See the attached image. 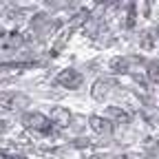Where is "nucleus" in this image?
I'll return each instance as SVG.
<instances>
[{
  "mask_svg": "<svg viewBox=\"0 0 159 159\" xmlns=\"http://www.w3.org/2000/svg\"><path fill=\"white\" fill-rule=\"evenodd\" d=\"M22 124L29 126V128H33V130L44 133V135H49L53 130V122L49 117H44L42 113H25L22 115Z\"/></svg>",
  "mask_w": 159,
  "mask_h": 159,
  "instance_id": "f03ea898",
  "label": "nucleus"
},
{
  "mask_svg": "<svg viewBox=\"0 0 159 159\" xmlns=\"http://www.w3.org/2000/svg\"><path fill=\"white\" fill-rule=\"evenodd\" d=\"M29 104V97L18 91H2L0 93V108L2 111H20Z\"/></svg>",
  "mask_w": 159,
  "mask_h": 159,
  "instance_id": "f257e3e1",
  "label": "nucleus"
},
{
  "mask_svg": "<svg viewBox=\"0 0 159 159\" xmlns=\"http://www.w3.org/2000/svg\"><path fill=\"white\" fill-rule=\"evenodd\" d=\"M106 119H115V122H128V113H126L124 108L108 106V108H106Z\"/></svg>",
  "mask_w": 159,
  "mask_h": 159,
  "instance_id": "0eeeda50",
  "label": "nucleus"
},
{
  "mask_svg": "<svg viewBox=\"0 0 159 159\" xmlns=\"http://www.w3.org/2000/svg\"><path fill=\"white\" fill-rule=\"evenodd\" d=\"M89 126H91L97 135H111V130H113L111 122H108L106 117H99V115H91V117H89Z\"/></svg>",
  "mask_w": 159,
  "mask_h": 159,
  "instance_id": "20e7f679",
  "label": "nucleus"
},
{
  "mask_svg": "<svg viewBox=\"0 0 159 159\" xmlns=\"http://www.w3.org/2000/svg\"><path fill=\"white\" fill-rule=\"evenodd\" d=\"M111 71L113 73H128V60L126 57H115L111 62Z\"/></svg>",
  "mask_w": 159,
  "mask_h": 159,
  "instance_id": "6e6552de",
  "label": "nucleus"
},
{
  "mask_svg": "<svg viewBox=\"0 0 159 159\" xmlns=\"http://www.w3.org/2000/svg\"><path fill=\"white\" fill-rule=\"evenodd\" d=\"M113 80L111 77H99L97 82L93 84V89H91V95L95 97V99H102V97H106V93L113 89Z\"/></svg>",
  "mask_w": 159,
  "mask_h": 159,
  "instance_id": "39448f33",
  "label": "nucleus"
},
{
  "mask_svg": "<svg viewBox=\"0 0 159 159\" xmlns=\"http://www.w3.org/2000/svg\"><path fill=\"white\" fill-rule=\"evenodd\" d=\"M82 75H80L75 69H64L62 73L57 75V84L60 86H64V89H69V91H75V89H80L82 86Z\"/></svg>",
  "mask_w": 159,
  "mask_h": 159,
  "instance_id": "7ed1b4c3",
  "label": "nucleus"
},
{
  "mask_svg": "<svg viewBox=\"0 0 159 159\" xmlns=\"http://www.w3.org/2000/svg\"><path fill=\"white\" fill-rule=\"evenodd\" d=\"M148 80L150 82H159V62H150L148 64Z\"/></svg>",
  "mask_w": 159,
  "mask_h": 159,
  "instance_id": "1a4fd4ad",
  "label": "nucleus"
},
{
  "mask_svg": "<svg viewBox=\"0 0 159 159\" xmlns=\"http://www.w3.org/2000/svg\"><path fill=\"white\" fill-rule=\"evenodd\" d=\"M49 119H51L53 124H57V126H66V124L71 122V113H69L66 108H62V106H53Z\"/></svg>",
  "mask_w": 159,
  "mask_h": 159,
  "instance_id": "423d86ee",
  "label": "nucleus"
},
{
  "mask_svg": "<svg viewBox=\"0 0 159 159\" xmlns=\"http://www.w3.org/2000/svg\"><path fill=\"white\" fill-rule=\"evenodd\" d=\"M0 159H25V157H18V155H11V152L0 150Z\"/></svg>",
  "mask_w": 159,
  "mask_h": 159,
  "instance_id": "9d476101",
  "label": "nucleus"
}]
</instances>
